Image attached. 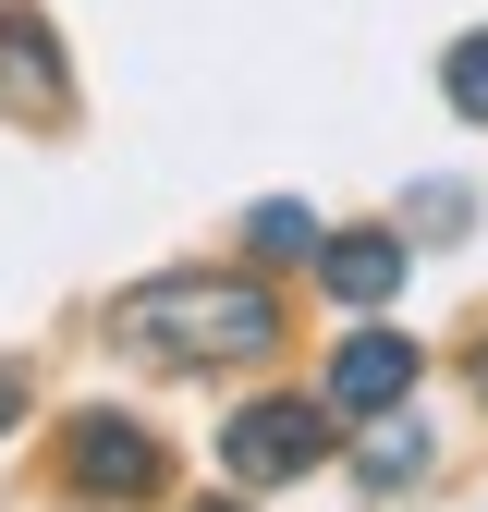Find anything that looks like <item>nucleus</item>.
<instances>
[{"label": "nucleus", "instance_id": "f257e3e1", "mask_svg": "<svg viewBox=\"0 0 488 512\" xmlns=\"http://www.w3.org/2000/svg\"><path fill=\"white\" fill-rule=\"evenodd\" d=\"M122 342L159 366H257L281 342V305L257 281H147L122 305Z\"/></svg>", "mask_w": 488, "mask_h": 512}, {"label": "nucleus", "instance_id": "f03ea898", "mask_svg": "<svg viewBox=\"0 0 488 512\" xmlns=\"http://www.w3.org/2000/svg\"><path fill=\"white\" fill-rule=\"evenodd\" d=\"M330 452V391H257V403H232L220 427V476L232 488H281Z\"/></svg>", "mask_w": 488, "mask_h": 512}, {"label": "nucleus", "instance_id": "7ed1b4c3", "mask_svg": "<svg viewBox=\"0 0 488 512\" xmlns=\"http://www.w3.org/2000/svg\"><path fill=\"white\" fill-rule=\"evenodd\" d=\"M61 476H74V500H147L159 488V439L135 415H74V439H61Z\"/></svg>", "mask_w": 488, "mask_h": 512}, {"label": "nucleus", "instance_id": "20e7f679", "mask_svg": "<svg viewBox=\"0 0 488 512\" xmlns=\"http://www.w3.org/2000/svg\"><path fill=\"white\" fill-rule=\"evenodd\" d=\"M61 98H74V74H61V37L37 13H0V110L13 122H49Z\"/></svg>", "mask_w": 488, "mask_h": 512}, {"label": "nucleus", "instance_id": "39448f33", "mask_svg": "<svg viewBox=\"0 0 488 512\" xmlns=\"http://www.w3.org/2000/svg\"><path fill=\"white\" fill-rule=\"evenodd\" d=\"M403 391H415V342L403 330H354L330 354V415H391Z\"/></svg>", "mask_w": 488, "mask_h": 512}, {"label": "nucleus", "instance_id": "423d86ee", "mask_svg": "<svg viewBox=\"0 0 488 512\" xmlns=\"http://www.w3.org/2000/svg\"><path fill=\"white\" fill-rule=\"evenodd\" d=\"M318 281L342 305H391L403 293V244L391 232H318Z\"/></svg>", "mask_w": 488, "mask_h": 512}, {"label": "nucleus", "instance_id": "0eeeda50", "mask_svg": "<svg viewBox=\"0 0 488 512\" xmlns=\"http://www.w3.org/2000/svg\"><path fill=\"white\" fill-rule=\"evenodd\" d=\"M354 476H366V488H403V476H427V427H415V415L391 403L379 427H366V452H354Z\"/></svg>", "mask_w": 488, "mask_h": 512}, {"label": "nucleus", "instance_id": "6e6552de", "mask_svg": "<svg viewBox=\"0 0 488 512\" xmlns=\"http://www.w3.org/2000/svg\"><path fill=\"white\" fill-rule=\"evenodd\" d=\"M440 98H452V110H464V122H488V25H476V37H452V49H440Z\"/></svg>", "mask_w": 488, "mask_h": 512}, {"label": "nucleus", "instance_id": "1a4fd4ad", "mask_svg": "<svg viewBox=\"0 0 488 512\" xmlns=\"http://www.w3.org/2000/svg\"><path fill=\"white\" fill-rule=\"evenodd\" d=\"M244 244H257V256H318V220H305L293 196H269L257 220H244Z\"/></svg>", "mask_w": 488, "mask_h": 512}, {"label": "nucleus", "instance_id": "9d476101", "mask_svg": "<svg viewBox=\"0 0 488 512\" xmlns=\"http://www.w3.org/2000/svg\"><path fill=\"white\" fill-rule=\"evenodd\" d=\"M13 415H25V378H13V366H0V439H13Z\"/></svg>", "mask_w": 488, "mask_h": 512}, {"label": "nucleus", "instance_id": "9b49d317", "mask_svg": "<svg viewBox=\"0 0 488 512\" xmlns=\"http://www.w3.org/2000/svg\"><path fill=\"white\" fill-rule=\"evenodd\" d=\"M476 391H488V342H476Z\"/></svg>", "mask_w": 488, "mask_h": 512}, {"label": "nucleus", "instance_id": "f8f14e48", "mask_svg": "<svg viewBox=\"0 0 488 512\" xmlns=\"http://www.w3.org/2000/svg\"><path fill=\"white\" fill-rule=\"evenodd\" d=\"M208 512H244V500H208Z\"/></svg>", "mask_w": 488, "mask_h": 512}]
</instances>
